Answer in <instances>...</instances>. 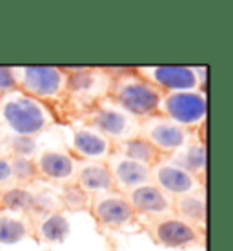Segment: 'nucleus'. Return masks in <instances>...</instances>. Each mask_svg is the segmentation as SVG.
<instances>
[{
    "mask_svg": "<svg viewBox=\"0 0 233 251\" xmlns=\"http://www.w3.org/2000/svg\"><path fill=\"white\" fill-rule=\"evenodd\" d=\"M62 69L68 73V84L62 102L57 106V109H53V115L57 122L73 126L80 122L95 106L106 100L111 75L106 71V68L93 66H62Z\"/></svg>",
    "mask_w": 233,
    "mask_h": 251,
    "instance_id": "1",
    "label": "nucleus"
},
{
    "mask_svg": "<svg viewBox=\"0 0 233 251\" xmlns=\"http://www.w3.org/2000/svg\"><path fill=\"white\" fill-rule=\"evenodd\" d=\"M111 75L107 99L137 120L157 115L162 91L135 71V68H106Z\"/></svg>",
    "mask_w": 233,
    "mask_h": 251,
    "instance_id": "2",
    "label": "nucleus"
},
{
    "mask_svg": "<svg viewBox=\"0 0 233 251\" xmlns=\"http://www.w3.org/2000/svg\"><path fill=\"white\" fill-rule=\"evenodd\" d=\"M55 122V115L50 107L20 89L0 97V126L7 135L38 137Z\"/></svg>",
    "mask_w": 233,
    "mask_h": 251,
    "instance_id": "3",
    "label": "nucleus"
},
{
    "mask_svg": "<svg viewBox=\"0 0 233 251\" xmlns=\"http://www.w3.org/2000/svg\"><path fill=\"white\" fill-rule=\"evenodd\" d=\"M17 89L57 109L62 102L68 84V73L62 66H15L13 68Z\"/></svg>",
    "mask_w": 233,
    "mask_h": 251,
    "instance_id": "4",
    "label": "nucleus"
},
{
    "mask_svg": "<svg viewBox=\"0 0 233 251\" xmlns=\"http://www.w3.org/2000/svg\"><path fill=\"white\" fill-rule=\"evenodd\" d=\"M142 78L152 82L162 93L202 91L206 93V68L195 66H142L135 68Z\"/></svg>",
    "mask_w": 233,
    "mask_h": 251,
    "instance_id": "5",
    "label": "nucleus"
},
{
    "mask_svg": "<svg viewBox=\"0 0 233 251\" xmlns=\"http://www.w3.org/2000/svg\"><path fill=\"white\" fill-rule=\"evenodd\" d=\"M158 115L182 126L189 131H197L206 124L208 97L202 91H179L162 93L158 102Z\"/></svg>",
    "mask_w": 233,
    "mask_h": 251,
    "instance_id": "6",
    "label": "nucleus"
},
{
    "mask_svg": "<svg viewBox=\"0 0 233 251\" xmlns=\"http://www.w3.org/2000/svg\"><path fill=\"white\" fill-rule=\"evenodd\" d=\"M80 122L101 131L113 146L137 137L140 126V120L131 117L109 99L102 100L99 106H95Z\"/></svg>",
    "mask_w": 233,
    "mask_h": 251,
    "instance_id": "7",
    "label": "nucleus"
},
{
    "mask_svg": "<svg viewBox=\"0 0 233 251\" xmlns=\"http://www.w3.org/2000/svg\"><path fill=\"white\" fill-rule=\"evenodd\" d=\"M144 227L155 244L168 250L201 248L206 242V233L199 231L197 227L184 222L173 213L158 219H146Z\"/></svg>",
    "mask_w": 233,
    "mask_h": 251,
    "instance_id": "8",
    "label": "nucleus"
},
{
    "mask_svg": "<svg viewBox=\"0 0 233 251\" xmlns=\"http://www.w3.org/2000/svg\"><path fill=\"white\" fill-rule=\"evenodd\" d=\"M193 133L195 131H189L158 113L142 119L139 126V135L146 138L162 157H170L177 150H181L193 137Z\"/></svg>",
    "mask_w": 233,
    "mask_h": 251,
    "instance_id": "9",
    "label": "nucleus"
},
{
    "mask_svg": "<svg viewBox=\"0 0 233 251\" xmlns=\"http://www.w3.org/2000/svg\"><path fill=\"white\" fill-rule=\"evenodd\" d=\"M88 211L102 227H109V229H120L139 220L133 207L129 206L126 195L117 189L91 195Z\"/></svg>",
    "mask_w": 233,
    "mask_h": 251,
    "instance_id": "10",
    "label": "nucleus"
},
{
    "mask_svg": "<svg viewBox=\"0 0 233 251\" xmlns=\"http://www.w3.org/2000/svg\"><path fill=\"white\" fill-rule=\"evenodd\" d=\"M150 180L166 195H170L171 199L189 193L193 189L204 188L202 180L193 176L189 171L182 170L181 166L173 164L168 157L160 158L153 168H150Z\"/></svg>",
    "mask_w": 233,
    "mask_h": 251,
    "instance_id": "11",
    "label": "nucleus"
},
{
    "mask_svg": "<svg viewBox=\"0 0 233 251\" xmlns=\"http://www.w3.org/2000/svg\"><path fill=\"white\" fill-rule=\"evenodd\" d=\"M126 195L129 206L139 217L144 219H158L173 213V199L166 195L160 188H157L152 180L140 184L137 188L129 189Z\"/></svg>",
    "mask_w": 233,
    "mask_h": 251,
    "instance_id": "12",
    "label": "nucleus"
},
{
    "mask_svg": "<svg viewBox=\"0 0 233 251\" xmlns=\"http://www.w3.org/2000/svg\"><path fill=\"white\" fill-rule=\"evenodd\" d=\"M111 151H113V144L101 131L82 122L73 124V140L70 146V153L75 160L106 162Z\"/></svg>",
    "mask_w": 233,
    "mask_h": 251,
    "instance_id": "13",
    "label": "nucleus"
},
{
    "mask_svg": "<svg viewBox=\"0 0 233 251\" xmlns=\"http://www.w3.org/2000/svg\"><path fill=\"white\" fill-rule=\"evenodd\" d=\"M35 166H37L38 178L48 182L62 186V184L73 182L75 178L77 160L70 151L51 150V148L38 151V155L35 157Z\"/></svg>",
    "mask_w": 233,
    "mask_h": 251,
    "instance_id": "14",
    "label": "nucleus"
},
{
    "mask_svg": "<svg viewBox=\"0 0 233 251\" xmlns=\"http://www.w3.org/2000/svg\"><path fill=\"white\" fill-rule=\"evenodd\" d=\"M31 237L40 244H62L70 237L71 226L62 211H44V213L27 215Z\"/></svg>",
    "mask_w": 233,
    "mask_h": 251,
    "instance_id": "15",
    "label": "nucleus"
},
{
    "mask_svg": "<svg viewBox=\"0 0 233 251\" xmlns=\"http://www.w3.org/2000/svg\"><path fill=\"white\" fill-rule=\"evenodd\" d=\"M106 164L111 173V178H113L115 189L120 193H128L129 189L150 180V168H146L135 160H129L124 155H120L119 151H111Z\"/></svg>",
    "mask_w": 233,
    "mask_h": 251,
    "instance_id": "16",
    "label": "nucleus"
},
{
    "mask_svg": "<svg viewBox=\"0 0 233 251\" xmlns=\"http://www.w3.org/2000/svg\"><path fill=\"white\" fill-rule=\"evenodd\" d=\"M73 182L88 195H99L115 189L107 164L97 162V160H77Z\"/></svg>",
    "mask_w": 233,
    "mask_h": 251,
    "instance_id": "17",
    "label": "nucleus"
},
{
    "mask_svg": "<svg viewBox=\"0 0 233 251\" xmlns=\"http://www.w3.org/2000/svg\"><path fill=\"white\" fill-rule=\"evenodd\" d=\"M168 158L182 170L189 171L199 180L206 182V142L201 135V129H197L193 137Z\"/></svg>",
    "mask_w": 233,
    "mask_h": 251,
    "instance_id": "18",
    "label": "nucleus"
},
{
    "mask_svg": "<svg viewBox=\"0 0 233 251\" xmlns=\"http://www.w3.org/2000/svg\"><path fill=\"white\" fill-rule=\"evenodd\" d=\"M173 215L206 233V188L173 197Z\"/></svg>",
    "mask_w": 233,
    "mask_h": 251,
    "instance_id": "19",
    "label": "nucleus"
},
{
    "mask_svg": "<svg viewBox=\"0 0 233 251\" xmlns=\"http://www.w3.org/2000/svg\"><path fill=\"white\" fill-rule=\"evenodd\" d=\"M37 193L33 186H7L0 189V209L19 215H31L35 211Z\"/></svg>",
    "mask_w": 233,
    "mask_h": 251,
    "instance_id": "20",
    "label": "nucleus"
},
{
    "mask_svg": "<svg viewBox=\"0 0 233 251\" xmlns=\"http://www.w3.org/2000/svg\"><path fill=\"white\" fill-rule=\"evenodd\" d=\"M29 237L31 227L26 215L0 209V246H15Z\"/></svg>",
    "mask_w": 233,
    "mask_h": 251,
    "instance_id": "21",
    "label": "nucleus"
},
{
    "mask_svg": "<svg viewBox=\"0 0 233 251\" xmlns=\"http://www.w3.org/2000/svg\"><path fill=\"white\" fill-rule=\"evenodd\" d=\"M113 150L119 151L120 155H124V157L129 158V160H135V162L142 164L146 168H153L160 158H164L162 155H160L146 138L140 137V135L113 146Z\"/></svg>",
    "mask_w": 233,
    "mask_h": 251,
    "instance_id": "22",
    "label": "nucleus"
},
{
    "mask_svg": "<svg viewBox=\"0 0 233 251\" xmlns=\"http://www.w3.org/2000/svg\"><path fill=\"white\" fill-rule=\"evenodd\" d=\"M58 197H60V204L62 207L70 209V211H88L91 195H88L82 188H78L75 182L62 184L58 189Z\"/></svg>",
    "mask_w": 233,
    "mask_h": 251,
    "instance_id": "23",
    "label": "nucleus"
},
{
    "mask_svg": "<svg viewBox=\"0 0 233 251\" xmlns=\"http://www.w3.org/2000/svg\"><path fill=\"white\" fill-rule=\"evenodd\" d=\"M9 164H11V180L15 186H33L38 180L35 160L9 157Z\"/></svg>",
    "mask_w": 233,
    "mask_h": 251,
    "instance_id": "24",
    "label": "nucleus"
},
{
    "mask_svg": "<svg viewBox=\"0 0 233 251\" xmlns=\"http://www.w3.org/2000/svg\"><path fill=\"white\" fill-rule=\"evenodd\" d=\"M6 155L7 157H20L31 158L38 155V142L37 137H22V135H7L6 140Z\"/></svg>",
    "mask_w": 233,
    "mask_h": 251,
    "instance_id": "25",
    "label": "nucleus"
},
{
    "mask_svg": "<svg viewBox=\"0 0 233 251\" xmlns=\"http://www.w3.org/2000/svg\"><path fill=\"white\" fill-rule=\"evenodd\" d=\"M15 89H17V80H15L13 68H9V66H0V97L11 93Z\"/></svg>",
    "mask_w": 233,
    "mask_h": 251,
    "instance_id": "26",
    "label": "nucleus"
},
{
    "mask_svg": "<svg viewBox=\"0 0 233 251\" xmlns=\"http://www.w3.org/2000/svg\"><path fill=\"white\" fill-rule=\"evenodd\" d=\"M11 164L6 153H0V189L11 186Z\"/></svg>",
    "mask_w": 233,
    "mask_h": 251,
    "instance_id": "27",
    "label": "nucleus"
},
{
    "mask_svg": "<svg viewBox=\"0 0 233 251\" xmlns=\"http://www.w3.org/2000/svg\"><path fill=\"white\" fill-rule=\"evenodd\" d=\"M6 140H7V131L0 126V148H6Z\"/></svg>",
    "mask_w": 233,
    "mask_h": 251,
    "instance_id": "28",
    "label": "nucleus"
}]
</instances>
